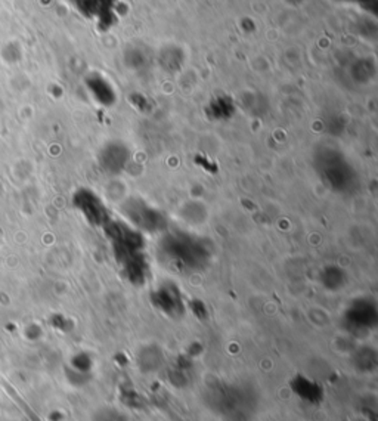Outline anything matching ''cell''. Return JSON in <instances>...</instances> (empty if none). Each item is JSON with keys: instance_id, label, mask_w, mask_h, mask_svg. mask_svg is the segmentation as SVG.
Here are the masks:
<instances>
[{"instance_id": "5b68a950", "label": "cell", "mask_w": 378, "mask_h": 421, "mask_svg": "<svg viewBox=\"0 0 378 421\" xmlns=\"http://www.w3.org/2000/svg\"><path fill=\"white\" fill-rule=\"evenodd\" d=\"M130 160L129 148L122 142H110L107 144L101 155H99V165L101 169L108 175H120Z\"/></svg>"}, {"instance_id": "7a4b0ae2", "label": "cell", "mask_w": 378, "mask_h": 421, "mask_svg": "<svg viewBox=\"0 0 378 421\" xmlns=\"http://www.w3.org/2000/svg\"><path fill=\"white\" fill-rule=\"evenodd\" d=\"M315 169L322 182L334 192H352L357 185V176L346 157L332 148L320 150L315 155Z\"/></svg>"}, {"instance_id": "52a82bcc", "label": "cell", "mask_w": 378, "mask_h": 421, "mask_svg": "<svg viewBox=\"0 0 378 421\" xmlns=\"http://www.w3.org/2000/svg\"><path fill=\"white\" fill-rule=\"evenodd\" d=\"M347 318L356 327L369 328V327H374L377 323V311H375V306L368 302H361V303L356 302L350 308Z\"/></svg>"}, {"instance_id": "6da1fadb", "label": "cell", "mask_w": 378, "mask_h": 421, "mask_svg": "<svg viewBox=\"0 0 378 421\" xmlns=\"http://www.w3.org/2000/svg\"><path fill=\"white\" fill-rule=\"evenodd\" d=\"M158 253L163 262L181 272L203 269L211 256V250L204 241L187 232L164 235L158 244Z\"/></svg>"}, {"instance_id": "ba28073f", "label": "cell", "mask_w": 378, "mask_h": 421, "mask_svg": "<svg viewBox=\"0 0 378 421\" xmlns=\"http://www.w3.org/2000/svg\"><path fill=\"white\" fill-rule=\"evenodd\" d=\"M322 281H324V286L328 287L330 290H337L338 287H342V284H345V274L342 269H338L335 266H330L324 271L322 274Z\"/></svg>"}, {"instance_id": "3957f363", "label": "cell", "mask_w": 378, "mask_h": 421, "mask_svg": "<svg viewBox=\"0 0 378 421\" xmlns=\"http://www.w3.org/2000/svg\"><path fill=\"white\" fill-rule=\"evenodd\" d=\"M122 213L126 217V222L141 232L157 234L163 232L167 227L166 216L141 198L126 199L122 204Z\"/></svg>"}, {"instance_id": "8992f818", "label": "cell", "mask_w": 378, "mask_h": 421, "mask_svg": "<svg viewBox=\"0 0 378 421\" xmlns=\"http://www.w3.org/2000/svg\"><path fill=\"white\" fill-rule=\"evenodd\" d=\"M152 303L155 308L163 311L170 316H179L184 313V298L179 287L172 283L163 284L152 291Z\"/></svg>"}, {"instance_id": "277c9868", "label": "cell", "mask_w": 378, "mask_h": 421, "mask_svg": "<svg viewBox=\"0 0 378 421\" xmlns=\"http://www.w3.org/2000/svg\"><path fill=\"white\" fill-rule=\"evenodd\" d=\"M75 204L88 219V222L93 227H101L110 220L108 209L104 202L90 189H82L75 195Z\"/></svg>"}]
</instances>
